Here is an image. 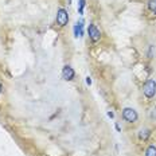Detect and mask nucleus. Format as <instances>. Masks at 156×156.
Returning <instances> with one entry per match:
<instances>
[{
	"instance_id": "obj_3",
	"label": "nucleus",
	"mask_w": 156,
	"mask_h": 156,
	"mask_svg": "<svg viewBox=\"0 0 156 156\" xmlns=\"http://www.w3.org/2000/svg\"><path fill=\"white\" fill-rule=\"evenodd\" d=\"M67 22H69V14H67V11L65 8H59L57 12V24L59 27H63V26L67 24Z\"/></svg>"
},
{
	"instance_id": "obj_13",
	"label": "nucleus",
	"mask_w": 156,
	"mask_h": 156,
	"mask_svg": "<svg viewBox=\"0 0 156 156\" xmlns=\"http://www.w3.org/2000/svg\"><path fill=\"white\" fill-rule=\"evenodd\" d=\"M116 129H117L119 132H121V128H120V125H119V124H116Z\"/></svg>"
},
{
	"instance_id": "obj_7",
	"label": "nucleus",
	"mask_w": 156,
	"mask_h": 156,
	"mask_svg": "<svg viewBox=\"0 0 156 156\" xmlns=\"http://www.w3.org/2000/svg\"><path fill=\"white\" fill-rule=\"evenodd\" d=\"M151 136V131L147 128H144V129H141L140 132H139V139L143 141H145V140H148V137Z\"/></svg>"
},
{
	"instance_id": "obj_9",
	"label": "nucleus",
	"mask_w": 156,
	"mask_h": 156,
	"mask_svg": "<svg viewBox=\"0 0 156 156\" xmlns=\"http://www.w3.org/2000/svg\"><path fill=\"white\" fill-rule=\"evenodd\" d=\"M148 8L151 9L152 14L156 15V0H148Z\"/></svg>"
},
{
	"instance_id": "obj_8",
	"label": "nucleus",
	"mask_w": 156,
	"mask_h": 156,
	"mask_svg": "<svg viewBox=\"0 0 156 156\" xmlns=\"http://www.w3.org/2000/svg\"><path fill=\"white\" fill-rule=\"evenodd\" d=\"M145 156H156V145H149L145 151Z\"/></svg>"
},
{
	"instance_id": "obj_1",
	"label": "nucleus",
	"mask_w": 156,
	"mask_h": 156,
	"mask_svg": "<svg viewBox=\"0 0 156 156\" xmlns=\"http://www.w3.org/2000/svg\"><path fill=\"white\" fill-rule=\"evenodd\" d=\"M143 93L148 100L154 98L156 94V81L155 80H148L143 86Z\"/></svg>"
},
{
	"instance_id": "obj_11",
	"label": "nucleus",
	"mask_w": 156,
	"mask_h": 156,
	"mask_svg": "<svg viewBox=\"0 0 156 156\" xmlns=\"http://www.w3.org/2000/svg\"><path fill=\"white\" fill-rule=\"evenodd\" d=\"M86 83L87 85H92V80H90V77H86Z\"/></svg>"
},
{
	"instance_id": "obj_2",
	"label": "nucleus",
	"mask_w": 156,
	"mask_h": 156,
	"mask_svg": "<svg viewBox=\"0 0 156 156\" xmlns=\"http://www.w3.org/2000/svg\"><path fill=\"white\" fill-rule=\"evenodd\" d=\"M137 112L132 108H125L122 110V119L125 120L126 122H136L137 121Z\"/></svg>"
},
{
	"instance_id": "obj_6",
	"label": "nucleus",
	"mask_w": 156,
	"mask_h": 156,
	"mask_svg": "<svg viewBox=\"0 0 156 156\" xmlns=\"http://www.w3.org/2000/svg\"><path fill=\"white\" fill-rule=\"evenodd\" d=\"M83 35V20H80L78 23L74 26V37H82Z\"/></svg>"
},
{
	"instance_id": "obj_10",
	"label": "nucleus",
	"mask_w": 156,
	"mask_h": 156,
	"mask_svg": "<svg viewBox=\"0 0 156 156\" xmlns=\"http://www.w3.org/2000/svg\"><path fill=\"white\" fill-rule=\"evenodd\" d=\"M85 0H80V3H78V4H80V7H78V12H80L81 15L83 14V8H85Z\"/></svg>"
},
{
	"instance_id": "obj_12",
	"label": "nucleus",
	"mask_w": 156,
	"mask_h": 156,
	"mask_svg": "<svg viewBox=\"0 0 156 156\" xmlns=\"http://www.w3.org/2000/svg\"><path fill=\"white\" fill-rule=\"evenodd\" d=\"M108 116L110 117V119H113V117H115V113H113V112H108Z\"/></svg>"
},
{
	"instance_id": "obj_5",
	"label": "nucleus",
	"mask_w": 156,
	"mask_h": 156,
	"mask_svg": "<svg viewBox=\"0 0 156 156\" xmlns=\"http://www.w3.org/2000/svg\"><path fill=\"white\" fill-rule=\"evenodd\" d=\"M74 76H76L74 69L71 66H69V65H66V66L63 67V70H62V78L65 81H71L74 78Z\"/></svg>"
},
{
	"instance_id": "obj_4",
	"label": "nucleus",
	"mask_w": 156,
	"mask_h": 156,
	"mask_svg": "<svg viewBox=\"0 0 156 156\" xmlns=\"http://www.w3.org/2000/svg\"><path fill=\"white\" fill-rule=\"evenodd\" d=\"M87 32H89V38L92 39V42H98L101 39V32L94 24H89Z\"/></svg>"
},
{
	"instance_id": "obj_14",
	"label": "nucleus",
	"mask_w": 156,
	"mask_h": 156,
	"mask_svg": "<svg viewBox=\"0 0 156 156\" xmlns=\"http://www.w3.org/2000/svg\"><path fill=\"white\" fill-rule=\"evenodd\" d=\"M2 89H3V86H2V83H0V93H2Z\"/></svg>"
}]
</instances>
